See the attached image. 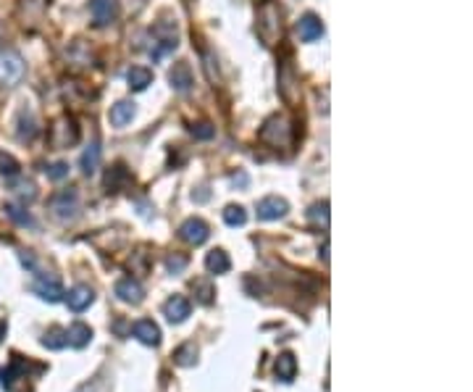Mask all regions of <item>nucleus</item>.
I'll return each mask as SVG.
<instances>
[{"label":"nucleus","instance_id":"obj_1","mask_svg":"<svg viewBox=\"0 0 473 392\" xmlns=\"http://www.w3.org/2000/svg\"><path fill=\"white\" fill-rule=\"evenodd\" d=\"M255 32H258L261 43L266 47H274L281 40V14H279V6L274 0H263V6L258 8Z\"/></svg>","mask_w":473,"mask_h":392},{"label":"nucleus","instance_id":"obj_2","mask_svg":"<svg viewBox=\"0 0 473 392\" xmlns=\"http://www.w3.org/2000/svg\"><path fill=\"white\" fill-rule=\"evenodd\" d=\"M27 72V63L21 58V53L16 50H3L0 53V87H16Z\"/></svg>","mask_w":473,"mask_h":392},{"label":"nucleus","instance_id":"obj_3","mask_svg":"<svg viewBox=\"0 0 473 392\" xmlns=\"http://www.w3.org/2000/svg\"><path fill=\"white\" fill-rule=\"evenodd\" d=\"M261 140L271 148H284L289 142V121L284 116H271L261 129Z\"/></svg>","mask_w":473,"mask_h":392},{"label":"nucleus","instance_id":"obj_4","mask_svg":"<svg viewBox=\"0 0 473 392\" xmlns=\"http://www.w3.org/2000/svg\"><path fill=\"white\" fill-rule=\"evenodd\" d=\"M289 211V203L279 195H268L263 200H258V219L261 221H276V219H284Z\"/></svg>","mask_w":473,"mask_h":392},{"label":"nucleus","instance_id":"obj_5","mask_svg":"<svg viewBox=\"0 0 473 392\" xmlns=\"http://www.w3.org/2000/svg\"><path fill=\"white\" fill-rule=\"evenodd\" d=\"M50 206H53V211H56L58 219H74L76 211H79V193H76L74 187L60 190L58 195L53 197Z\"/></svg>","mask_w":473,"mask_h":392},{"label":"nucleus","instance_id":"obj_6","mask_svg":"<svg viewBox=\"0 0 473 392\" xmlns=\"http://www.w3.org/2000/svg\"><path fill=\"white\" fill-rule=\"evenodd\" d=\"M163 314H166V318H168L171 324H182V321H187V316L192 314V303L187 301L184 295H174V298L166 301Z\"/></svg>","mask_w":473,"mask_h":392},{"label":"nucleus","instance_id":"obj_7","mask_svg":"<svg viewBox=\"0 0 473 392\" xmlns=\"http://www.w3.org/2000/svg\"><path fill=\"white\" fill-rule=\"evenodd\" d=\"M297 34L302 43H316L324 37V21L316 14H305L300 21H297Z\"/></svg>","mask_w":473,"mask_h":392},{"label":"nucleus","instance_id":"obj_8","mask_svg":"<svg viewBox=\"0 0 473 392\" xmlns=\"http://www.w3.org/2000/svg\"><path fill=\"white\" fill-rule=\"evenodd\" d=\"M113 292H116V298L121 303H132V305L142 303V298H145V290H142V285H140L137 279H132V276H126V279H118L116 287H113Z\"/></svg>","mask_w":473,"mask_h":392},{"label":"nucleus","instance_id":"obj_9","mask_svg":"<svg viewBox=\"0 0 473 392\" xmlns=\"http://www.w3.org/2000/svg\"><path fill=\"white\" fill-rule=\"evenodd\" d=\"M179 235H182V240H187L190 245H203L210 237V229H208L203 219H187L182 224V229H179Z\"/></svg>","mask_w":473,"mask_h":392},{"label":"nucleus","instance_id":"obj_10","mask_svg":"<svg viewBox=\"0 0 473 392\" xmlns=\"http://www.w3.org/2000/svg\"><path fill=\"white\" fill-rule=\"evenodd\" d=\"M32 290H34L43 301H50V303L63 301V287H60V282L56 276H37L34 285H32Z\"/></svg>","mask_w":473,"mask_h":392},{"label":"nucleus","instance_id":"obj_11","mask_svg":"<svg viewBox=\"0 0 473 392\" xmlns=\"http://www.w3.org/2000/svg\"><path fill=\"white\" fill-rule=\"evenodd\" d=\"M89 11L98 27H108L116 19V0H89Z\"/></svg>","mask_w":473,"mask_h":392},{"label":"nucleus","instance_id":"obj_12","mask_svg":"<svg viewBox=\"0 0 473 392\" xmlns=\"http://www.w3.org/2000/svg\"><path fill=\"white\" fill-rule=\"evenodd\" d=\"M168 82H171V87L179 92L190 90V87H192V69H190V63H187V61H177L174 69L168 72Z\"/></svg>","mask_w":473,"mask_h":392},{"label":"nucleus","instance_id":"obj_13","mask_svg":"<svg viewBox=\"0 0 473 392\" xmlns=\"http://www.w3.org/2000/svg\"><path fill=\"white\" fill-rule=\"evenodd\" d=\"M132 334L142 342V345H158L161 342V329L150 321V318H140V321H134L132 327Z\"/></svg>","mask_w":473,"mask_h":392},{"label":"nucleus","instance_id":"obj_14","mask_svg":"<svg viewBox=\"0 0 473 392\" xmlns=\"http://www.w3.org/2000/svg\"><path fill=\"white\" fill-rule=\"evenodd\" d=\"M92 301H95V292H92L87 285H76L74 290H69V295H66V303H69V308H72L74 314H82L85 308H89Z\"/></svg>","mask_w":473,"mask_h":392},{"label":"nucleus","instance_id":"obj_15","mask_svg":"<svg viewBox=\"0 0 473 392\" xmlns=\"http://www.w3.org/2000/svg\"><path fill=\"white\" fill-rule=\"evenodd\" d=\"M153 37L161 43V50H158V56H155V58H161L166 50H174V47L179 45L177 43V27H174V24H158V27L153 30Z\"/></svg>","mask_w":473,"mask_h":392},{"label":"nucleus","instance_id":"obj_16","mask_svg":"<svg viewBox=\"0 0 473 392\" xmlns=\"http://www.w3.org/2000/svg\"><path fill=\"white\" fill-rule=\"evenodd\" d=\"M292 87H297L295 72H292V66H289V63H284V69H281V74H279V92L289 106H295L297 103V95L292 92Z\"/></svg>","mask_w":473,"mask_h":392},{"label":"nucleus","instance_id":"obj_17","mask_svg":"<svg viewBox=\"0 0 473 392\" xmlns=\"http://www.w3.org/2000/svg\"><path fill=\"white\" fill-rule=\"evenodd\" d=\"M134 113H137L134 103H129V100H118L116 106L111 108L108 119H111V124H113V127H126V124L134 119Z\"/></svg>","mask_w":473,"mask_h":392},{"label":"nucleus","instance_id":"obj_18","mask_svg":"<svg viewBox=\"0 0 473 392\" xmlns=\"http://www.w3.org/2000/svg\"><path fill=\"white\" fill-rule=\"evenodd\" d=\"M89 340H92V329L87 324H82V321H76V324H72L66 329V342L72 347H87Z\"/></svg>","mask_w":473,"mask_h":392},{"label":"nucleus","instance_id":"obj_19","mask_svg":"<svg viewBox=\"0 0 473 392\" xmlns=\"http://www.w3.org/2000/svg\"><path fill=\"white\" fill-rule=\"evenodd\" d=\"M126 82H129V87H132L134 92L148 90V85L153 82V72L145 69V66H132V69L126 72Z\"/></svg>","mask_w":473,"mask_h":392},{"label":"nucleus","instance_id":"obj_20","mask_svg":"<svg viewBox=\"0 0 473 392\" xmlns=\"http://www.w3.org/2000/svg\"><path fill=\"white\" fill-rule=\"evenodd\" d=\"M295 374H297V358L292 353H281L279 358H276V377L281 382H292Z\"/></svg>","mask_w":473,"mask_h":392},{"label":"nucleus","instance_id":"obj_21","mask_svg":"<svg viewBox=\"0 0 473 392\" xmlns=\"http://www.w3.org/2000/svg\"><path fill=\"white\" fill-rule=\"evenodd\" d=\"M79 166H82V174H87V177L98 171V166H100V145H98V142H92L87 151L82 153Z\"/></svg>","mask_w":473,"mask_h":392},{"label":"nucleus","instance_id":"obj_22","mask_svg":"<svg viewBox=\"0 0 473 392\" xmlns=\"http://www.w3.org/2000/svg\"><path fill=\"white\" fill-rule=\"evenodd\" d=\"M206 269L210 274H226L232 269V261L223 250H210L206 256Z\"/></svg>","mask_w":473,"mask_h":392},{"label":"nucleus","instance_id":"obj_23","mask_svg":"<svg viewBox=\"0 0 473 392\" xmlns=\"http://www.w3.org/2000/svg\"><path fill=\"white\" fill-rule=\"evenodd\" d=\"M195 361H197V347L192 342L177 347V353H174V363L177 366H195Z\"/></svg>","mask_w":473,"mask_h":392},{"label":"nucleus","instance_id":"obj_24","mask_svg":"<svg viewBox=\"0 0 473 392\" xmlns=\"http://www.w3.org/2000/svg\"><path fill=\"white\" fill-rule=\"evenodd\" d=\"M121 182H129V171L121 166V164H116L113 168H108V174H105V184H108L111 190H118V187H121Z\"/></svg>","mask_w":473,"mask_h":392},{"label":"nucleus","instance_id":"obj_25","mask_svg":"<svg viewBox=\"0 0 473 392\" xmlns=\"http://www.w3.org/2000/svg\"><path fill=\"white\" fill-rule=\"evenodd\" d=\"M6 216L8 219H14L16 224H21V226H34V219H32L30 213L24 211V208H19V206H14V203H6Z\"/></svg>","mask_w":473,"mask_h":392},{"label":"nucleus","instance_id":"obj_26","mask_svg":"<svg viewBox=\"0 0 473 392\" xmlns=\"http://www.w3.org/2000/svg\"><path fill=\"white\" fill-rule=\"evenodd\" d=\"M43 345L47 347V350H60V347H66L69 345V342H66V329H50V332H45Z\"/></svg>","mask_w":473,"mask_h":392},{"label":"nucleus","instance_id":"obj_27","mask_svg":"<svg viewBox=\"0 0 473 392\" xmlns=\"http://www.w3.org/2000/svg\"><path fill=\"white\" fill-rule=\"evenodd\" d=\"M19 168L21 166H19V161H16L11 153L0 151V177H8V179H11V177L19 174Z\"/></svg>","mask_w":473,"mask_h":392},{"label":"nucleus","instance_id":"obj_28","mask_svg":"<svg viewBox=\"0 0 473 392\" xmlns=\"http://www.w3.org/2000/svg\"><path fill=\"white\" fill-rule=\"evenodd\" d=\"M223 221H226L229 226H242L245 221H248V213H245L242 206H226V211H223Z\"/></svg>","mask_w":473,"mask_h":392},{"label":"nucleus","instance_id":"obj_29","mask_svg":"<svg viewBox=\"0 0 473 392\" xmlns=\"http://www.w3.org/2000/svg\"><path fill=\"white\" fill-rule=\"evenodd\" d=\"M192 290L195 295H197V301L203 303V305H208V303L213 301V295H216V290L210 287V282H206V279H197V282H192Z\"/></svg>","mask_w":473,"mask_h":392},{"label":"nucleus","instance_id":"obj_30","mask_svg":"<svg viewBox=\"0 0 473 392\" xmlns=\"http://www.w3.org/2000/svg\"><path fill=\"white\" fill-rule=\"evenodd\" d=\"M45 171H47V177H50V179L60 182V179H66V177H69V164H63V161H58V164L47 166Z\"/></svg>","mask_w":473,"mask_h":392},{"label":"nucleus","instance_id":"obj_31","mask_svg":"<svg viewBox=\"0 0 473 392\" xmlns=\"http://www.w3.org/2000/svg\"><path fill=\"white\" fill-rule=\"evenodd\" d=\"M311 219L313 221H321V224H329V203H316L311 208Z\"/></svg>","mask_w":473,"mask_h":392},{"label":"nucleus","instance_id":"obj_32","mask_svg":"<svg viewBox=\"0 0 473 392\" xmlns=\"http://www.w3.org/2000/svg\"><path fill=\"white\" fill-rule=\"evenodd\" d=\"M190 132H192V137H197V140H210V137L216 135V129H213L210 124H195V127H190Z\"/></svg>","mask_w":473,"mask_h":392},{"label":"nucleus","instance_id":"obj_33","mask_svg":"<svg viewBox=\"0 0 473 392\" xmlns=\"http://www.w3.org/2000/svg\"><path fill=\"white\" fill-rule=\"evenodd\" d=\"M184 266H187V258L184 256H168V261H166V269L171 274L184 272Z\"/></svg>","mask_w":473,"mask_h":392},{"label":"nucleus","instance_id":"obj_34","mask_svg":"<svg viewBox=\"0 0 473 392\" xmlns=\"http://www.w3.org/2000/svg\"><path fill=\"white\" fill-rule=\"evenodd\" d=\"M6 332H8V324H6V321H0V342H3V337H6Z\"/></svg>","mask_w":473,"mask_h":392}]
</instances>
